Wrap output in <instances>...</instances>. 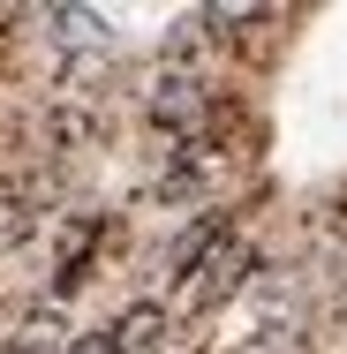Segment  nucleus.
Returning a JSON list of instances; mask_svg holds the SVG:
<instances>
[{
    "label": "nucleus",
    "instance_id": "1",
    "mask_svg": "<svg viewBox=\"0 0 347 354\" xmlns=\"http://www.w3.org/2000/svg\"><path fill=\"white\" fill-rule=\"evenodd\" d=\"M242 272H249V249H242V241H219V257L189 279V309H219V301L242 286Z\"/></svg>",
    "mask_w": 347,
    "mask_h": 354
},
{
    "label": "nucleus",
    "instance_id": "2",
    "mask_svg": "<svg viewBox=\"0 0 347 354\" xmlns=\"http://www.w3.org/2000/svg\"><path fill=\"white\" fill-rule=\"evenodd\" d=\"M106 339H114V354H159L166 347V309H159V301H129Z\"/></svg>",
    "mask_w": 347,
    "mask_h": 354
},
{
    "label": "nucleus",
    "instance_id": "3",
    "mask_svg": "<svg viewBox=\"0 0 347 354\" xmlns=\"http://www.w3.org/2000/svg\"><path fill=\"white\" fill-rule=\"evenodd\" d=\"M46 23H53V46H69V53H98L106 46V15L98 8H53Z\"/></svg>",
    "mask_w": 347,
    "mask_h": 354
},
{
    "label": "nucleus",
    "instance_id": "4",
    "mask_svg": "<svg viewBox=\"0 0 347 354\" xmlns=\"http://www.w3.org/2000/svg\"><path fill=\"white\" fill-rule=\"evenodd\" d=\"M151 113H159V121H189V113H197V83H189V75H166L159 98H151Z\"/></svg>",
    "mask_w": 347,
    "mask_h": 354
},
{
    "label": "nucleus",
    "instance_id": "5",
    "mask_svg": "<svg viewBox=\"0 0 347 354\" xmlns=\"http://www.w3.org/2000/svg\"><path fill=\"white\" fill-rule=\"evenodd\" d=\"M69 354H114V339L106 332H83V339H69Z\"/></svg>",
    "mask_w": 347,
    "mask_h": 354
}]
</instances>
